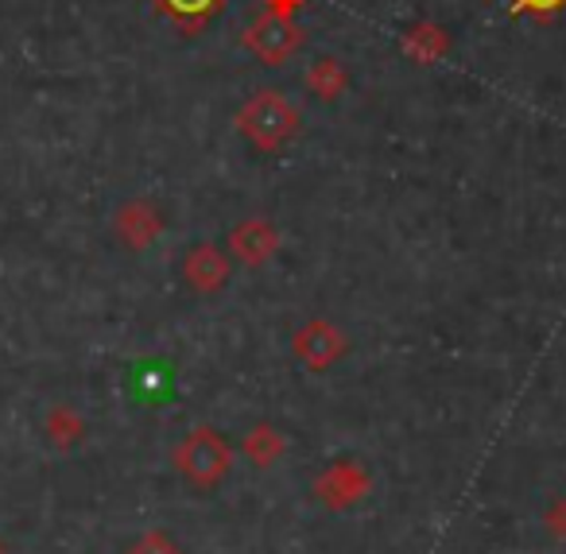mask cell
I'll return each instance as SVG.
<instances>
[{"mask_svg": "<svg viewBox=\"0 0 566 554\" xmlns=\"http://www.w3.org/2000/svg\"><path fill=\"white\" fill-rule=\"evenodd\" d=\"M237 128L249 144L264 151H275L300 133V109L292 97H283L280 90H256L237 113Z\"/></svg>", "mask_w": 566, "mask_h": 554, "instance_id": "obj_1", "label": "cell"}, {"mask_svg": "<svg viewBox=\"0 0 566 554\" xmlns=\"http://www.w3.org/2000/svg\"><path fill=\"white\" fill-rule=\"evenodd\" d=\"M244 43H249V51L264 66H283L295 51H300L303 32L292 24V20H283V17H260L256 24L249 28Z\"/></svg>", "mask_w": 566, "mask_h": 554, "instance_id": "obj_2", "label": "cell"}, {"mask_svg": "<svg viewBox=\"0 0 566 554\" xmlns=\"http://www.w3.org/2000/svg\"><path fill=\"white\" fill-rule=\"evenodd\" d=\"M233 249H237V257H244V260H264L268 252L275 249V233H272V226L268 221H244V226H237V233H233Z\"/></svg>", "mask_w": 566, "mask_h": 554, "instance_id": "obj_3", "label": "cell"}, {"mask_svg": "<svg viewBox=\"0 0 566 554\" xmlns=\"http://www.w3.org/2000/svg\"><path fill=\"white\" fill-rule=\"evenodd\" d=\"M187 280H195L198 288H218L226 280V260L213 244H198L187 257Z\"/></svg>", "mask_w": 566, "mask_h": 554, "instance_id": "obj_4", "label": "cell"}, {"mask_svg": "<svg viewBox=\"0 0 566 554\" xmlns=\"http://www.w3.org/2000/svg\"><path fill=\"white\" fill-rule=\"evenodd\" d=\"M117 226H120V233H125V241H133V244H144L151 233H159L156 210H151V206H144V202H128L125 210H120Z\"/></svg>", "mask_w": 566, "mask_h": 554, "instance_id": "obj_5", "label": "cell"}, {"mask_svg": "<svg viewBox=\"0 0 566 554\" xmlns=\"http://www.w3.org/2000/svg\"><path fill=\"white\" fill-rule=\"evenodd\" d=\"M307 86L323 97H338L346 90V71L338 66V59H318L307 71Z\"/></svg>", "mask_w": 566, "mask_h": 554, "instance_id": "obj_6", "label": "cell"}]
</instances>
